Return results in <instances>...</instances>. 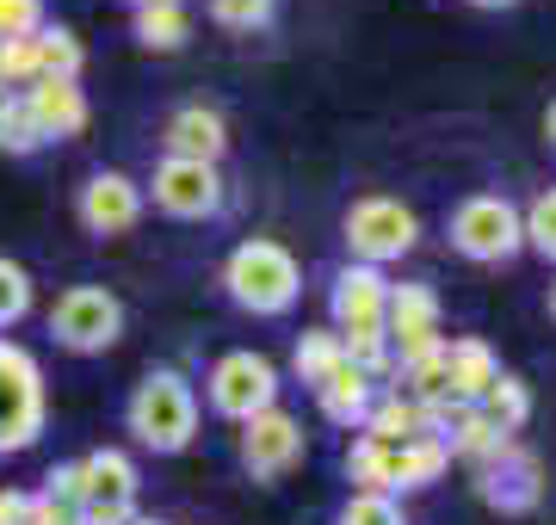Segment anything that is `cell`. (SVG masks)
I'll list each match as a JSON object with an SVG mask.
<instances>
[{
	"instance_id": "18",
	"label": "cell",
	"mask_w": 556,
	"mask_h": 525,
	"mask_svg": "<svg viewBox=\"0 0 556 525\" xmlns=\"http://www.w3.org/2000/svg\"><path fill=\"white\" fill-rule=\"evenodd\" d=\"M137 464H130V451L118 445H100V451H87V501L80 507H137Z\"/></svg>"
},
{
	"instance_id": "40",
	"label": "cell",
	"mask_w": 556,
	"mask_h": 525,
	"mask_svg": "<svg viewBox=\"0 0 556 525\" xmlns=\"http://www.w3.org/2000/svg\"><path fill=\"white\" fill-rule=\"evenodd\" d=\"M551 322H556V279H551Z\"/></svg>"
},
{
	"instance_id": "6",
	"label": "cell",
	"mask_w": 556,
	"mask_h": 525,
	"mask_svg": "<svg viewBox=\"0 0 556 525\" xmlns=\"http://www.w3.org/2000/svg\"><path fill=\"white\" fill-rule=\"evenodd\" d=\"M50 334L68 353H105L124 334V304L105 284H68L50 309Z\"/></svg>"
},
{
	"instance_id": "41",
	"label": "cell",
	"mask_w": 556,
	"mask_h": 525,
	"mask_svg": "<svg viewBox=\"0 0 556 525\" xmlns=\"http://www.w3.org/2000/svg\"><path fill=\"white\" fill-rule=\"evenodd\" d=\"M130 7H161V0H130Z\"/></svg>"
},
{
	"instance_id": "27",
	"label": "cell",
	"mask_w": 556,
	"mask_h": 525,
	"mask_svg": "<svg viewBox=\"0 0 556 525\" xmlns=\"http://www.w3.org/2000/svg\"><path fill=\"white\" fill-rule=\"evenodd\" d=\"M38 149H43V130L31 118L25 93H7V105H0V155H38Z\"/></svg>"
},
{
	"instance_id": "16",
	"label": "cell",
	"mask_w": 556,
	"mask_h": 525,
	"mask_svg": "<svg viewBox=\"0 0 556 525\" xmlns=\"http://www.w3.org/2000/svg\"><path fill=\"white\" fill-rule=\"evenodd\" d=\"M25 105H31L43 142H62V137L87 130V93H80V81H31L25 87Z\"/></svg>"
},
{
	"instance_id": "3",
	"label": "cell",
	"mask_w": 556,
	"mask_h": 525,
	"mask_svg": "<svg viewBox=\"0 0 556 525\" xmlns=\"http://www.w3.org/2000/svg\"><path fill=\"white\" fill-rule=\"evenodd\" d=\"M43 364L25 353L20 341L0 334V458L7 451H31L43 433Z\"/></svg>"
},
{
	"instance_id": "21",
	"label": "cell",
	"mask_w": 556,
	"mask_h": 525,
	"mask_svg": "<svg viewBox=\"0 0 556 525\" xmlns=\"http://www.w3.org/2000/svg\"><path fill=\"white\" fill-rule=\"evenodd\" d=\"M507 439H514V433H501V426L489 421L482 408H464V414L452 421V433H445L452 458H470V464H489V458H495V451H501Z\"/></svg>"
},
{
	"instance_id": "23",
	"label": "cell",
	"mask_w": 556,
	"mask_h": 525,
	"mask_svg": "<svg viewBox=\"0 0 556 525\" xmlns=\"http://www.w3.org/2000/svg\"><path fill=\"white\" fill-rule=\"evenodd\" d=\"M346 483H353V495H396V483H390V445L358 433L346 445Z\"/></svg>"
},
{
	"instance_id": "10",
	"label": "cell",
	"mask_w": 556,
	"mask_h": 525,
	"mask_svg": "<svg viewBox=\"0 0 556 525\" xmlns=\"http://www.w3.org/2000/svg\"><path fill=\"white\" fill-rule=\"evenodd\" d=\"M477 495L495 513H532L544 501V464H538V451L507 439L489 464H477Z\"/></svg>"
},
{
	"instance_id": "25",
	"label": "cell",
	"mask_w": 556,
	"mask_h": 525,
	"mask_svg": "<svg viewBox=\"0 0 556 525\" xmlns=\"http://www.w3.org/2000/svg\"><path fill=\"white\" fill-rule=\"evenodd\" d=\"M482 414H489V421L501 426V433H519V426L532 421V389L519 384L514 371H501L495 384H489V396H482Z\"/></svg>"
},
{
	"instance_id": "34",
	"label": "cell",
	"mask_w": 556,
	"mask_h": 525,
	"mask_svg": "<svg viewBox=\"0 0 556 525\" xmlns=\"http://www.w3.org/2000/svg\"><path fill=\"white\" fill-rule=\"evenodd\" d=\"M43 31V0H0V43L38 38Z\"/></svg>"
},
{
	"instance_id": "26",
	"label": "cell",
	"mask_w": 556,
	"mask_h": 525,
	"mask_svg": "<svg viewBox=\"0 0 556 525\" xmlns=\"http://www.w3.org/2000/svg\"><path fill=\"white\" fill-rule=\"evenodd\" d=\"M334 364H340V334L334 328H309V334L298 341V353H291V371H298V384H309V389H316Z\"/></svg>"
},
{
	"instance_id": "39",
	"label": "cell",
	"mask_w": 556,
	"mask_h": 525,
	"mask_svg": "<svg viewBox=\"0 0 556 525\" xmlns=\"http://www.w3.org/2000/svg\"><path fill=\"white\" fill-rule=\"evenodd\" d=\"M477 7H514V0H477Z\"/></svg>"
},
{
	"instance_id": "9",
	"label": "cell",
	"mask_w": 556,
	"mask_h": 525,
	"mask_svg": "<svg viewBox=\"0 0 556 525\" xmlns=\"http://www.w3.org/2000/svg\"><path fill=\"white\" fill-rule=\"evenodd\" d=\"M142 199H155V210H167V217H179V222H204V217L223 210V174L204 167V162H174V155H167Z\"/></svg>"
},
{
	"instance_id": "35",
	"label": "cell",
	"mask_w": 556,
	"mask_h": 525,
	"mask_svg": "<svg viewBox=\"0 0 556 525\" xmlns=\"http://www.w3.org/2000/svg\"><path fill=\"white\" fill-rule=\"evenodd\" d=\"M25 525H80V513H75V507H62V501H50V495H31Z\"/></svg>"
},
{
	"instance_id": "17",
	"label": "cell",
	"mask_w": 556,
	"mask_h": 525,
	"mask_svg": "<svg viewBox=\"0 0 556 525\" xmlns=\"http://www.w3.org/2000/svg\"><path fill=\"white\" fill-rule=\"evenodd\" d=\"M371 402H378V384H371L365 371H353L346 359H340L334 371H328V377L316 384V408H321V414H328L334 426H346V433H353V426H365Z\"/></svg>"
},
{
	"instance_id": "7",
	"label": "cell",
	"mask_w": 556,
	"mask_h": 525,
	"mask_svg": "<svg viewBox=\"0 0 556 525\" xmlns=\"http://www.w3.org/2000/svg\"><path fill=\"white\" fill-rule=\"evenodd\" d=\"M204 396L223 421H254L260 408H278V364L266 353H223L204 377Z\"/></svg>"
},
{
	"instance_id": "31",
	"label": "cell",
	"mask_w": 556,
	"mask_h": 525,
	"mask_svg": "<svg viewBox=\"0 0 556 525\" xmlns=\"http://www.w3.org/2000/svg\"><path fill=\"white\" fill-rule=\"evenodd\" d=\"M278 0H211V20L223 31H260V25H273Z\"/></svg>"
},
{
	"instance_id": "13",
	"label": "cell",
	"mask_w": 556,
	"mask_h": 525,
	"mask_svg": "<svg viewBox=\"0 0 556 525\" xmlns=\"http://www.w3.org/2000/svg\"><path fill=\"white\" fill-rule=\"evenodd\" d=\"M383 304H390V279L378 266L346 260L328 284V309H334V334H365V328H383Z\"/></svg>"
},
{
	"instance_id": "28",
	"label": "cell",
	"mask_w": 556,
	"mask_h": 525,
	"mask_svg": "<svg viewBox=\"0 0 556 525\" xmlns=\"http://www.w3.org/2000/svg\"><path fill=\"white\" fill-rule=\"evenodd\" d=\"M519 229H526V247H538V254L556 266V185H544V192L519 210Z\"/></svg>"
},
{
	"instance_id": "19",
	"label": "cell",
	"mask_w": 556,
	"mask_h": 525,
	"mask_svg": "<svg viewBox=\"0 0 556 525\" xmlns=\"http://www.w3.org/2000/svg\"><path fill=\"white\" fill-rule=\"evenodd\" d=\"M445 470H452V445L433 439V433L390 445V483H396V495H402V488H427V483H439Z\"/></svg>"
},
{
	"instance_id": "30",
	"label": "cell",
	"mask_w": 556,
	"mask_h": 525,
	"mask_svg": "<svg viewBox=\"0 0 556 525\" xmlns=\"http://www.w3.org/2000/svg\"><path fill=\"white\" fill-rule=\"evenodd\" d=\"M334 525H402V507L396 495H346Z\"/></svg>"
},
{
	"instance_id": "14",
	"label": "cell",
	"mask_w": 556,
	"mask_h": 525,
	"mask_svg": "<svg viewBox=\"0 0 556 525\" xmlns=\"http://www.w3.org/2000/svg\"><path fill=\"white\" fill-rule=\"evenodd\" d=\"M167 155L174 162L217 167L229 155V124H223V112H211V105H179L174 118H167Z\"/></svg>"
},
{
	"instance_id": "22",
	"label": "cell",
	"mask_w": 556,
	"mask_h": 525,
	"mask_svg": "<svg viewBox=\"0 0 556 525\" xmlns=\"http://www.w3.org/2000/svg\"><path fill=\"white\" fill-rule=\"evenodd\" d=\"M87 68V50L68 25H43L38 31V81H80Z\"/></svg>"
},
{
	"instance_id": "29",
	"label": "cell",
	"mask_w": 556,
	"mask_h": 525,
	"mask_svg": "<svg viewBox=\"0 0 556 525\" xmlns=\"http://www.w3.org/2000/svg\"><path fill=\"white\" fill-rule=\"evenodd\" d=\"M25 316H31V272H25L20 260H7V254H0V334H7V328H20Z\"/></svg>"
},
{
	"instance_id": "11",
	"label": "cell",
	"mask_w": 556,
	"mask_h": 525,
	"mask_svg": "<svg viewBox=\"0 0 556 525\" xmlns=\"http://www.w3.org/2000/svg\"><path fill=\"white\" fill-rule=\"evenodd\" d=\"M383 341H390L396 364L433 353L439 346V291L433 284H390V304H383Z\"/></svg>"
},
{
	"instance_id": "24",
	"label": "cell",
	"mask_w": 556,
	"mask_h": 525,
	"mask_svg": "<svg viewBox=\"0 0 556 525\" xmlns=\"http://www.w3.org/2000/svg\"><path fill=\"white\" fill-rule=\"evenodd\" d=\"M192 38V20H186V7L179 0H161V7H137V43L142 50H179V43Z\"/></svg>"
},
{
	"instance_id": "32",
	"label": "cell",
	"mask_w": 556,
	"mask_h": 525,
	"mask_svg": "<svg viewBox=\"0 0 556 525\" xmlns=\"http://www.w3.org/2000/svg\"><path fill=\"white\" fill-rule=\"evenodd\" d=\"M31 81H38V38L0 43V93L7 87H31Z\"/></svg>"
},
{
	"instance_id": "33",
	"label": "cell",
	"mask_w": 556,
	"mask_h": 525,
	"mask_svg": "<svg viewBox=\"0 0 556 525\" xmlns=\"http://www.w3.org/2000/svg\"><path fill=\"white\" fill-rule=\"evenodd\" d=\"M43 495L80 513V501H87V458H68V464L50 470V476H43Z\"/></svg>"
},
{
	"instance_id": "4",
	"label": "cell",
	"mask_w": 556,
	"mask_h": 525,
	"mask_svg": "<svg viewBox=\"0 0 556 525\" xmlns=\"http://www.w3.org/2000/svg\"><path fill=\"white\" fill-rule=\"evenodd\" d=\"M340 235H346V254H353L358 266H390L402 260L408 247L420 242V217L408 210L402 199H358L353 210H346V222H340Z\"/></svg>"
},
{
	"instance_id": "36",
	"label": "cell",
	"mask_w": 556,
	"mask_h": 525,
	"mask_svg": "<svg viewBox=\"0 0 556 525\" xmlns=\"http://www.w3.org/2000/svg\"><path fill=\"white\" fill-rule=\"evenodd\" d=\"M25 513H31V495L25 488H0V525H25Z\"/></svg>"
},
{
	"instance_id": "12",
	"label": "cell",
	"mask_w": 556,
	"mask_h": 525,
	"mask_svg": "<svg viewBox=\"0 0 556 525\" xmlns=\"http://www.w3.org/2000/svg\"><path fill=\"white\" fill-rule=\"evenodd\" d=\"M142 185L130 180V174H118V167H100L93 180L80 185V199H75V210H80V229L87 235H130L142 222Z\"/></svg>"
},
{
	"instance_id": "2",
	"label": "cell",
	"mask_w": 556,
	"mask_h": 525,
	"mask_svg": "<svg viewBox=\"0 0 556 525\" xmlns=\"http://www.w3.org/2000/svg\"><path fill=\"white\" fill-rule=\"evenodd\" d=\"M223 291L236 297L248 316H285V309L298 304L303 291V272L291 260V247L273 242V235H254V242H241L223 266Z\"/></svg>"
},
{
	"instance_id": "1",
	"label": "cell",
	"mask_w": 556,
	"mask_h": 525,
	"mask_svg": "<svg viewBox=\"0 0 556 525\" xmlns=\"http://www.w3.org/2000/svg\"><path fill=\"white\" fill-rule=\"evenodd\" d=\"M124 426H130V439L142 451L174 458V451H186L199 439V396H192V384L179 371H149L130 389V402H124Z\"/></svg>"
},
{
	"instance_id": "15",
	"label": "cell",
	"mask_w": 556,
	"mask_h": 525,
	"mask_svg": "<svg viewBox=\"0 0 556 525\" xmlns=\"http://www.w3.org/2000/svg\"><path fill=\"white\" fill-rule=\"evenodd\" d=\"M495 377H501V359H495L489 341H477V334L445 341V396H452L457 408H477Z\"/></svg>"
},
{
	"instance_id": "38",
	"label": "cell",
	"mask_w": 556,
	"mask_h": 525,
	"mask_svg": "<svg viewBox=\"0 0 556 525\" xmlns=\"http://www.w3.org/2000/svg\"><path fill=\"white\" fill-rule=\"evenodd\" d=\"M130 525H161V520H149V513H137V520H130Z\"/></svg>"
},
{
	"instance_id": "37",
	"label": "cell",
	"mask_w": 556,
	"mask_h": 525,
	"mask_svg": "<svg viewBox=\"0 0 556 525\" xmlns=\"http://www.w3.org/2000/svg\"><path fill=\"white\" fill-rule=\"evenodd\" d=\"M544 142L556 149V100H551V112H544Z\"/></svg>"
},
{
	"instance_id": "8",
	"label": "cell",
	"mask_w": 556,
	"mask_h": 525,
	"mask_svg": "<svg viewBox=\"0 0 556 525\" xmlns=\"http://www.w3.org/2000/svg\"><path fill=\"white\" fill-rule=\"evenodd\" d=\"M236 451L254 483H278V476H291L303 464V421L285 414V408H260L254 421H241Z\"/></svg>"
},
{
	"instance_id": "5",
	"label": "cell",
	"mask_w": 556,
	"mask_h": 525,
	"mask_svg": "<svg viewBox=\"0 0 556 525\" xmlns=\"http://www.w3.org/2000/svg\"><path fill=\"white\" fill-rule=\"evenodd\" d=\"M452 247L464 260L501 266L526 247V229H519V204H507L501 192H477L452 210Z\"/></svg>"
},
{
	"instance_id": "20",
	"label": "cell",
	"mask_w": 556,
	"mask_h": 525,
	"mask_svg": "<svg viewBox=\"0 0 556 525\" xmlns=\"http://www.w3.org/2000/svg\"><path fill=\"white\" fill-rule=\"evenodd\" d=\"M365 439L378 445H402V439H420V402L415 396H402V389H390V396H378L371 402V414H365V426H358Z\"/></svg>"
}]
</instances>
